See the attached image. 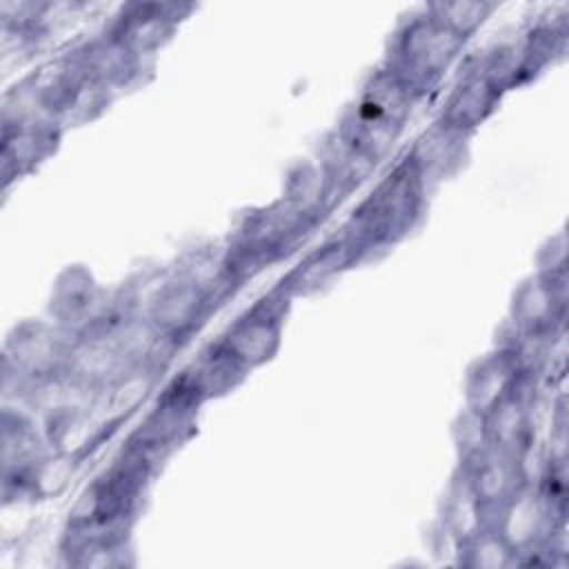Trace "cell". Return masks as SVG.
Here are the masks:
<instances>
[{
    "label": "cell",
    "mask_w": 569,
    "mask_h": 569,
    "mask_svg": "<svg viewBox=\"0 0 569 569\" xmlns=\"http://www.w3.org/2000/svg\"><path fill=\"white\" fill-rule=\"evenodd\" d=\"M156 471L158 467L151 460L124 445L111 465L102 469L78 496L64 529L131 533Z\"/></svg>",
    "instance_id": "obj_4"
},
{
    "label": "cell",
    "mask_w": 569,
    "mask_h": 569,
    "mask_svg": "<svg viewBox=\"0 0 569 569\" xmlns=\"http://www.w3.org/2000/svg\"><path fill=\"white\" fill-rule=\"evenodd\" d=\"M480 420L487 447L527 460L533 438V376L522 378Z\"/></svg>",
    "instance_id": "obj_21"
},
{
    "label": "cell",
    "mask_w": 569,
    "mask_h": 569,
    "mask_svg": "<svg viewBox=\"0 0 569 569\" xmlns=\"http://www.w3.org/2000/svg\"><path fill=\"white\" fill-rule=\"evenodd\" d=\"M458 467L465 471L467 482L480 505V516L485 518L511 496H516L527 482H531L527 471V460L482 447L469 458H462Z\"/></svg>",
    "instance_id": "obj_17"
},
{
    "label": "cell",
    "mask_w": 569,
    "mask_h": 569,
    "mask_svg": "<svg viewBox=\"0 0 569 569\" xmlns=\"http://www.w3.org/2000/svg\"><path fill=\"white\" fill-rule=\"evenodd\" d=\"M298 211L316 220L318 224L329 216L333 200L316 160H296L282 180V196Z\"/></svg>",
    "instance_id": "obj_27"
},
{
    "label": "cell",
    "mask_w": 569,
    "mask_h": 569,
    "mask_svg": "<svg viewBox=\"0 0 569 569\" xmlns=\"http://www.w3.org/2000/svg\"><path fill=\"white\" fill-rule=\"evenodd\" d=\"M216 309L209 293L180 269L164 273L142 300L149 325L176 349L200 333Z\"/></svg>",
    "instance_id": "obj_10"
},
{
    "label": "cell",
    "mask_w": 569,
    "mask_h": 569,
    "mask_svg": "<svg viewBox=\"0 0 569 569\" xmlns=\"http://www.w3.org/2000/svg\"><path fill=\"white\" fill-rule=\"evenodd\" d=\"M456 562L465 569H509L518 565L513 547L487 525L465 536L453 545Z\"/></svg>",
    "instance_id": "obj_29"
},
{
    "label": "cell",
    "mask_w": 569,
    "mask_h": 569,
    "mask_svg": "<svg viewBox=\"0 0 569 569\" xmlns=\"http://www.w3.org/2000/svg\"><path fill=\"white\" fill-rule=\"evenodd\" d=\"M465 42L433 20L425 7L402 16L385 44L382 64L416 100L433 93L456 67Z\"/></svg>",
    "instance_id": "obj_5"
},
{
    "label": "cell",
    "mask_w": 569,
    "mask_h": 569,
    "mask_svg": "<svg viewBox=\"0 0 569 569\" xmlns=\"http://www.w3.org/2000/svg\"><path fill=\"white\" fill-rule=\"evenodd\" d=\"M111 300L113 293H107L84 264H69L53 278L47 313L49 320L76 336L98 322Z\"/></svg>",
    "instance_id": "obj_15"
},
{
    "label": "cell",
    "mask_w": 569,
    "mask_h": 569,
    "mask_svg": "<svg viewBox=\"0 0 569 569\" xmlns=\"http://www.w3.org/2000/svg\"><path fill=\"white\" fill-rule=\"evenodd\" d=\"M162 373L164 369L151 365L133 367L100 389L91 398V409L111 431H116L156 391Z\"/></svg>",
    "instance_id": "obj_24"
},
{
    "label": "cell",
    "mask_w": 569,
    "mask_h": 569,
    "mask_svg": "<svg viewBox=\"0 0 569 569\" xmlns=\"http://www.w3.org/2000/svg\"><path fill=\"white\" fill-rule=\"evenodd\" d=\"M180 371L189 380V385L198 391V396L204 400V405L209 400H216L236 391L251 373V369L244 367L220 340L207 345Z\"/></svg>",
    "instance_id": "obj_26"
},
{
    "label": "cell",
    "mask_w": 569,
    "mask_h": 569,
    "mask_svg": "<svg viewBox=\"0 0 569 569\" xmlns=\"http://www.w3.org/2000/svg\"><path fill=\"white\" fill-rule=\"evenodd\" d=\"M204 400L178 371L158 391L153 405L129 433L127 447L142 453L156 467H160L176 449H180L196 431L200 409Z\"/></svg>",
    "instance_id": "obj_9"
},
{
    "label": "cell",
    "mask_w": 569,
    "mask_h": 569,
    "mask_svg": "<svg viewBox=\"0 0 569 569\" xmlns=\"http://www.w3.org/2000/svg\"><path fill=\"white\" fill-rule=\"evenodd\" d=\"M496 9L498 4L489 0H433L425 4V11L462 42L473 38Z\"/></svg>",
    "instance_id": "obj_30"
},
{
    "label": "cell",
    "mask_w": 569,
    "mask_h": 569,
    "mask_svg": "<svg viewBox=\"0 0 569 569\" xmlns=\"http://www.w3.org/2000/svg\"><path fill=\"white\" fill-rule=\"evenodd\" d=\"M533 273L556 284H569V242L565 231H558L540 244Z\"/></svg>",
    "instance_id": "obj_31"
},
{
    "label": "cell",
    "mask_w": 569,
    "mask_h": 569,
    "mask_svg": "<svg viewBox=\"0 0 569 569\" xmlns=\"http://www.w3.org/2000/svg\"><path fill=\"white\" fill-rule=\"evenodd\" d=\"M67 53L93 84L109 93L129 89L140 82L149 62L109 36L104 29L78 42Z\"/></svg>",
    "instance_id": "obj_16"
},
{
    "label": "cell",
    "mask_w": 569,
    "mask_h": 569,
    "mask_svg": "<svg viewBox=\"0 0 569 569\" xmlns=\"http://www.w3.org/2000/svg\"><path fill=\"white\" fill-rule=\"evenodd\" d=\"M62 127L36 116L2 111L0 127V178L7 191L13 182L22 180L47 162L60 147Z\"/></svg>",
    "instance_id": "obj_12"
},
{
    "label": "cell",
    "mask_w": 569,
    "mask_h": 569,
    "mask_svg": "<svg viewBox=\"0 0 569 569\" xmlns=\"http://www.w3.org/2000/svg\"><path fill=\"white\" fill-rule=\"evenodd\" d=\"M365 260L362 251L356 247V242L340 231L338 236L327 238L318 247H313L309 253H305L278 282L282 291L296 300L313 296L322 289H327L336 278L353 269Z\"/></svg>",
    "instance_id": "obj_18"
},
{
    "label": "cell",
    "mask_w": 569,
    "mask_h": 569,
    "mask_svg": "<svg viewBox=\"0 0 569 569\" xmlns=\"http://www.w3.org/2000/svg\"><path fill=\"white\" fill-rule=\"evenodd\" d=\"M313 160L327 182L333 204L358 191L378 167L358 149H353L336 129L322 136Z\"/></svg>",
    "instance_id": "obj_23"
},
{
    "label": "cell",
    "mask_w": 569,
    "mask_h": 569,
    "mask_svg": "<svg viewBox=\"0 0 569 569\" xmlns=\"http://www.w3.org/2000/svg\"><path fill=\"white\" fill-rule=\"evenodd\" d=\"M527 376L531 373L525 369L516 347L511 342H500L496 349L469 365L462 387L465 409L476 416H485Z\"/></svg>",
    "instance_id": "obj_20"
},
{
    "label": "cell",
    "mask_w": 569,
    "mask_h": 569,
    "mask_svg": "<svg viewBox=\"0 0 569 569\" xmlns=\"http://www.w3.org/2000/svg\"><path fill=\"white\" fill-rule=\"evenodd\" d=\"M440 525H442V531L453 540V545L482 525L480 505L460 467L453 471L447 485V491L442 496Z\"/></svg>",
    "instance_id": "obj_28"
},
{
    "label": "cell",
    "mask_w": 569,
    "mask_h": 569,
    "mask_svg": "<svg viewBox=\"0 0 569 569\" xmlns=\"http://www.w3.org/2000/svg\"><path fill=\"white\" fill-rule=\"evenodd\" d=\"M53 456L42 418L22 405L4 402L0 411V480L4 505L36 500V482Z\"/></svg>",
    "instance_id": "obj_8"
},
{
    "label": "cell",
    "mask_w": 569,
    "mask_h": 569,
    "mask_svg": "<svg viewBox=\"0 0 569 569\" xmlns=\"http://www.w3.org/2000/svg\"><path fill=\"white\" fill-rule=\"evenodd\" d=\"M427 196V184L402 156L353 207L342 231L365 258L393 249L422 222Z\"/></svg>",
    "instance_id": "obj_1"
},
{
    "label": "cell",
    "mask_w": 569,
    "mask_h": 569,
    "mask_svg": "<svg viewBox=\"0 0 569 569\" xmlns=\"http://www.w3.org/2000/svg\"><path fill=\"white\" fill-rule=\"evenodd\" d=\"M38 116L67 129L98 118L113 93L93 84L64 51L13 91Z\"/></svg>",
    "instance_id": "obj_7"
},
{
    "label": "cell",
    "mask_w": 569,
    "mask_h": 569,
    "mask_svg": "<svg viewBox=\"0 0 569 569\" xmlns=\"http://www.w3.org/2000/svg\"><path fill=\"white\" fill-rule=\"evenodd\" d=\"M60 560L64 567L78 569H118L136 562L131 533H96V531H62Z\"/></svg>",
    "instance_id": "obj_25"
},
{
    "label": "cell",
    "mask_w": 569,
    "mask_h": 569,
    "mask_svg": "<svg viewBox=\"0 0 569 569\" xmlns=\"http://www.w3.org/2000/svg\"><path fill=\"white\" fill-rule=\"evenodd\" d=\"M569 284H556L538 273L520 280L509 302L511 336L525 340H545L567 327Z\"/></svg>",
    "instance_id": "obj_14"
},
{
    "label": "cell",
    "mask_w": 569,
    "mask_h": 569,
    "mask_svg": "<svg viewBox=\"0 0 569 569\" xmlns=\"http://www.w3.org/2000/svg\"><path fill=\"white\" fill-rule=\"evenodd\" d=\"M469 140L471 136L460 133L436 118L416 136L402 156L422 178L427 189H431L462 171L469 160Z\"/></svg>",
    "instance_id": "obj_22"
},
{
    "label": "cell",
    "mask_w": 569,
    "mask_h": 569,
    "mask_svg": "<svg viewBox=\"0 0 569 569\" xmlns=\"http://www.w3.org/2000/svg\"><path fill=\"white\" fill-rule=\"evenodd\" d=\"M502 91L496 82L482 71L476 58L467 60L438 111V120L449 124L451 129L471 136L480 124H485L502 100Z\"/></svg>",
    "instance_id": "obj_19"
},
{
    "label": "cell",
    "mask_w": 569,
    "mask_h": 569,
    "mask_svg": "<svg viewBox=\"0 0 569 569\" xmlns=\"http://www.w3.org/2000/svg\"><path fill=\"white\" fill-rule=\"evenodd\" d=\"M416 102L409 89L385 64H378L360 82L336 131L373 164H380L402 138Z\"/></svg>",
    "instance_id": "obj_3"
},
{
    "label": "cell",
    "mask_w": 569,
    "mask_h": 569,
    "mask_svg": "<svg viewBox=\"0 0 569 569\" xmlns=\"http://www.w3.org/2000/svg\"><path fill=\"white\" fill-rule=\"evenodd\" d=\"M291 298L282 287H273L253 300L222 333L220 342L251 371L271 362L284 336V325L291 309Z\"/></svg>",
    "instance_id": "obj_11"
},
{
    "label": "cell",
    "mask_w": 569,
    "mask_h": 569,
    "mask_svg": "<svg viewBox=\"0 0 569 569\" xmlns=\"http://www.w3.org/2000/svg\"><path fill=\"white\" fill-rule=\"evenodd\" d=\"M316 227V220L298 211L284 198L244 211L222 244L231 278L238 287L253 280L262 269L298 251Z\"/></svg>",
    "instance_id": "obj_2"
},
{
    "label": "cell",
    "mask_w": 569,
    "mask_h": 569,
    "mask_svg": "<svg viewBox=\"0 0 569 569\" xmlns=\"http://www.w3.org/2000/svg\"><path fill=\"white\" fill-rule=\"evenodd\" d=\"M73 333L53 320L27 318L11 327L2 345L4 402L22 405L42 382L67 376Z\"/></svg>",
    "instance_id": "obj_6"
},
{
    "label": "cell",
    "mask_w": 569,
    "mask_h": 569,
    "mask_svg": "<svg viewBox=\"0 0 569 569\" xmlns=\"http://www.w3.org/2000/svg\"><path fill=\"white\" fill-rule=\"evenodd\" d=\"M193 4L138 0L124 2L107 20L104 31L129 47L140 58H153L178 31L180 22L189 18Z\"/></svg>",
    "instance_id": "obj_13"
}]
</instances>
